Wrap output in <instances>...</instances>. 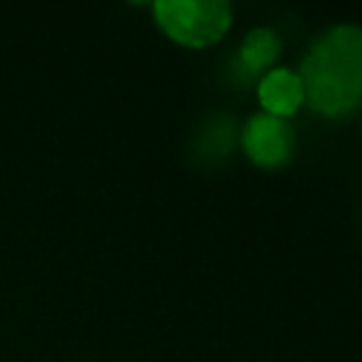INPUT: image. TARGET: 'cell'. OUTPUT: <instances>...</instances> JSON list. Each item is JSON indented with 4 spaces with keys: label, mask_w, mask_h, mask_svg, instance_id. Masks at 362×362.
Listing matches in <instances>:
<instances>
[{
    "label": "cell",
    "mask_w": 362,
    "mask_h": 362,
    "mask_svg": "<svg viewBox=\"0 0 362 362\" xmlns=\"http://www.w3.org/2000/svg\"><path fill=\"white\" fill-rule=\"evenodd\" d=\"M297 76L305 107L322 119H348L362 107V25L337 23L303 54Z\"/></svg>",
    "instance_id": "cell-1"
},
{
    "label": "cell",
    "mask_w": 362,
    "mask_h": 362,
    "mask_svg": "<svg viewBox=\"0 0 362 362\" xmlns=\"http://www.w3.org/2000/svg\"><path fill=\"white\" fill-rule=\"evenodd\" d=\"M153 20L175 45L201 51L229 34L232 6L223 0H158Z\"/></svg>",
    "instance_id": "cell-2"
},
{
    "label": "cell",
    "mask_w": 362,
    "mask_h": 362,
    "mask_svg": "<svg viewBox=\"0 0 362 362\" xmlns=\"http://www.w3.org/2000/svg\"><path fill=\"white\" fill-rule=\"evenodd\" d=\"M238 144L243 156L260 167V170H283L294 158V130L286 119L269 116V113H252L240 133Z\"/></svg>",
    "instance_id": "cell-3"
},
{
    "label": "cell",
    "mask_w": 362,
    "mask_h": 362,
    "mask_svg": "<svg viewBox=\"0 0 362 362\" xmlns=\"http://www.w3.org/2000/svg\"><path fill=\"white\" fill-rule=\"evenodd\" d=\"M257 102L263 113L288 122L305 105V93L297 71L286 65H274L272 71H266L257 82Z\"/></svg>",
    "instance_id": "cell-4"
},
{
    "label": "cell",
    "mask_w": 362,
    "mask_h": 362,
    "mask_svg": "<svg viewBox=\"0 0 362 362\" xmlns=\"http://www.w3.org/2000/svg\"><path fill=\"white\" fill-rule=\"evenodd\" d=\"M280 54H283V40H280V34H277L274 28H269V25L252 28V31L240 40V45H238V62H240V68H243L246 74H252V76H263L266 71H272V68L277 65Z\"/></svg>",
    "instance_id": "cell-5"
}]
</instances>
